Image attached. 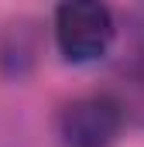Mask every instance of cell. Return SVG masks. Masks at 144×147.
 I'll use <instances>...</instances> for the list:
<instances>
[{
	"label": "cell",
	"instance_id": "obj_1",
	"mask_svg": "<svg viewBox=\"0 0 144 147\" xmlns=\"http://www.w3.org/2000/svg\"><path fill=\"white\" fill-rule=\"evenodd\" d=\"M113 14L103 3H89V0H72L55 10V41L65 62H93L100 55H107L110 41H113Z\"/></svg>",
	"mask_w": 144,
	"mask_h": 147
},
{
	"label": "cell",
	"instance_id": "obj_2",
	"mask_svg": "<svg viewBox=\"0 0 144 147\" xmlns=\"http://www.w3.org/2000/svg\"><path fill=\"white\" fill-rule=\"evenodd\" d=\"M120 130V106L110 96H82L58 116L65 147H110Z\"/></svg>",
	"mask_w": 144,
	"mask_h": 147
}]
</instances>
